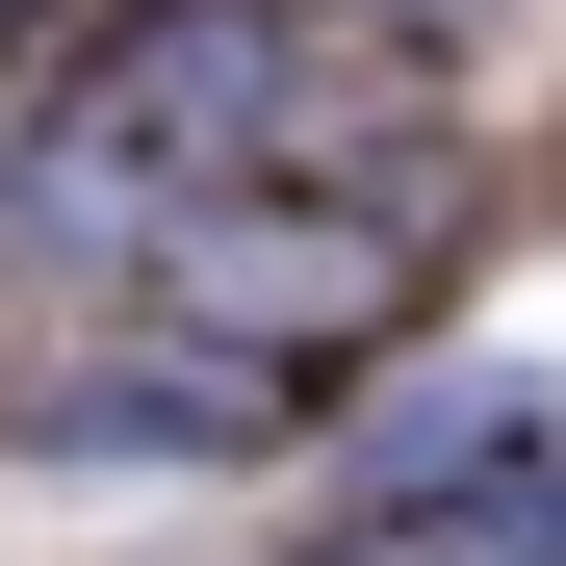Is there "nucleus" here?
Wrapping results in <instances>:
<instances>
[{"label":"nucleus","instance_id":"nucleus-4","mask_svg":"<svg viewBox=\"0 0 566 566\" xmlns=\"http://www.w3.org/2000/svg\"><path fill=\"white\" fill-rule=\"evenodd\" d=\"M412 27H438V0H412Z\"/></svg>","mask_w":566,"mask_h":566},{"label":"nucleus","instance_id":"nucleus-1","mask_svg":"<svg viewBox=\"0 0 566 566\" xmlns=\"http://www.w3.org/2000/svg\"><path fill=\"white\" fill-rule=\"evenodd\" d=\"M283 155V27L258 0H155V27L27 129V232H180Z\"/></svg>","mask_w":566,"mask_h":566},{"label":"nucleus","instance_id":"nucleus-3","mask_svg":"<svg viewBox=\"0 0 566 566\" xmlns=\"http://www.w3.org/2000/svg\"><path fill=\"white\" fill-rule=\"evenodd\" d=\"M335 566H566V490H412V515H360Z\"/></svg>","mask_w":566,"mask_h":566},{"label":"nucleus","instance_id":"nucleus-2","mask_svg":"<svg viewBox=\"0 0 566 566\" xmlns=\"http://www.w3.org/2000/svg\"><path fill=\"white\" fill-rule=\"evenodd\" d=\"M155 310H180V360H207V387H310V360H360L412 310V232L387 207H180L155 232Z\"/></svg>","mask_w":566,"mask_h":566}]
</instances>
